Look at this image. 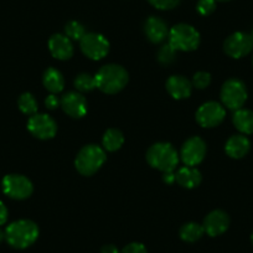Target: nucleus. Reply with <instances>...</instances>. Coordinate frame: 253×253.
<instances>
[{
    "label": "nucleus",
    "mask_w": 253,
    "mask_h": 253,
    "mask_svg": "<svg viewBox=\"0 0 253 253\" xmlns=\"http://www.w3.org/2000/svg\"><path fill=\"white\" fill-rule=\"evenodd\" d=\"M96 80V87L107 94H114L121 92L128 84V72L124 67L109 63L106 66L101 67L99 71L94 75Z\"/></svg>",
    "instance_id": "f257e3e1"
},
{
    "label": "nucleus",
    "mask_w": 253,
    "mask_h": 253,
    "mask_svg": "<svg viewBox=\"0 0 253 253\" xmlns=\"http://www.w3.org/2000/svg\"><path fill=\"white\" fill-rule=\"evenodd\" d=\"M39 226L34 221L18 220L11 222L5 230V240L11 247L16 250H24L30 247L39 238Z\"/></svg>",
    "instance_id": "f03ea898"
},
{
    "label": "nucleus",
    "mask_w": 253,
    "mask_h": 253,
    "mask_svg": "<svg viewBox=\"0 0 253 253\" xmlns=\"http://www.w3.org/2000/svg\"><path fill=\"white\" fill-rule=\"evenodd\" d=\"M180 155L170 143L159 142L153 144L147 152V162L162 172H171L179 164Z\"/></svg>",
    "instance_id": "7ed1b4c3"
},
{
    "label": "nucleus",
    "mask_w": 253,
    "mask_h": 253,
    "mask_svg": "<svg viewBox=\"0 0 253 253\" xmlns=\"http://www.w3.org/2000/svg\"><path fill=\"white\" fill-rule=\"evenodd\" d=\"M106 150L96 144H88L82 148L75 160V167L80 174L91 176L96 174L106 162Z\"/></svg>",
    "instance_id": "20e7f679"
},
{
    "label": "nucleus",
    "mask_w": 253,
    "mask_h": 253,
    "mask_svg": "<svg viewBox=\"0 0 253 253\" xmlns=\"http://www.w3.org/2000/svg\"><path fill=\"white\" fill-rule=\"evenodd\" d=\"M168 40V43H170L176 51L190 52L199 47L201 38L194 26L189 24H177L169 30Z\"/></svg>",
    "instance_id": "39448f33"
},
{
    "label": "nucleus",
    "mask_w": 253,
    "mask_h": 253,
    "mask_svg": "<svg viewBox=\"0 0 253 253\" xmlns=\"http://www.w3.org/2000/svg\"><path fill=\"white\" fill-rule=\"evenodd\" d=\"M220 97L223 107H227L231 111H237L242 108L247 101V87L241 80L230 79L221 87Z\"/></svg>",
    "instance_id": "423d86ee"
},
{
    "label": "nucleus",
    "mask_w": 253,
    "mask_h": 253,
    "mask_svg": "<svg viewBox=\"0 0 253 253\" xmlns=\"http://www.w3.org/2000/svg\"><path fill=\"white\" fill-rule=\"evenodd\" d=\"M1 189L3 193L13 200H25L30 198L34 191L30 179L20 174L5 175L1 181Z\"/></svg>",
    "instance_id": "0eeeda50"
},
{
    "label": "nucleus",
    "mask_w": 253,
    "mask_h": 253,
    "mask_svg": "<svg viewBox=\"0 0 253 253\" xmlns=\"http://www.w3.org/2000/svg\"><path fill=\"white\" fill-rule=\"evenodd\" d=\"M80 47L84 56L93 61H99L108 55L109 41L101 34L87 33L80 40Z\"/></svg>",
    "instance_id": "6e6552de"
},
{
    "label": "nucleus",
    "mask_w": 253,
    "mask_h": 253,
    "mask_svg": "<svg viewBox=\"0 0 253 253\" xmlns=\"http://www.w3.org/2000/svg\"><path fill=\"white\" fill-rule=\"evenodd\" d=\"M28 129L38 139H51L57 133V124L48 114L36 113L28 121Z\"/></svg>",
    "instance_id": "1a4fd4ad"
},
{
    "label": "nucleus",
    "mask_w": 253,
    "mask_h": 253,
    "mask_svg": "<svg viewBox=\"0 0 253 253\" xmlns=\"http://www.w3.org/2000/svg\"><path fill=\"white\" fill-rule=\"evenodd\" d=\"M226 117L225 107L215 101L206 102L199 107L196 112V121L204 128H213L223 122Z\"/></svg>",
    "instance_id": "9d476101"
},
{
    "label": "nucleus",
    "mask_w": 253,
    "mask_h": 253,
    "mask_svg": "<svg viewBox=\"0 0 253 253\" xmlns=\"http://www.w3.org/2000/svg\"><path fill=\"white\" fill-rule=\"evenodd\" d=\"M253 50V40L250 34L233 33L223 42V51L232 58H242Z\"/></svg>",
    "instance_id": "9b49d317"
},
{
    "label": "nucleus",
    "mask_w": 253,
    "mask_h": 253,
    "mask_svg": "<svg viewBox=\"0 0 253 253\" xmlns=\"http://www.w3.org/2000/svg\"><path fill=\"white\" fill-rule=\"evenodd\" d=\"M180 159L186 167H196L206 155V143L200 137H191L182 144Z\"/></svg>",
    "instance_id": "f8f14e48"
},
{
    "label": "nucleus",
    "mask_w": 253,
    "mask_h": 253,
    "mask_svg": "<svg viewBox=\"0 0 253 253\" xmlns=\"http://www.w3.org/2000/svg\"><path fill=\"white\" fill-rule=\"evenodd\" d=\"M60 106L67 116L72 118H82L87 113V101L80 92L71 91L63 94L60 99Z\"/></svg>",
    "instance_id": "ddd939ff"
},
{
    "label": "nucleus",
    "mask_w": 253,
    "mask_h": 253,
    "mask_svg": "<svg viewBox=\"0 0 253 253\" xmlns=\"http://www.w3.org/2000/svg\"><path fill=\"white\" fill-rule=\"evenodd\" d=\"M203 227L205 233L211 237L222 235L230 227V216L223 210L211 211L204 220Z\"/></svg>",
    "instance_id": "4468645a"
},
{
    "label": "nucleus",
    "mask_w": 253,
    "mask_h": 253,
    "mask_svg": "<svg viewBox=\"0 0 253 253\" xmlns=\"http://www.w3.org/2000/svg\"><path fill=\"white\" fill-rule=\"evenodd\" d=\"M48 50L51 55L61 61L69 60L74 56V45L71 39L63 34H55L48 40Z\"/></svg>",
    "instance_id": "2eb2a0df"
},
{
    "label": "nucleus",
    "mask_w": 253,
    "mask_h": 253,
    "mask_svg": "<svg viewBox=\"0 0 253 253\" xmlns=\"http://www.w3.org/2000/svg\"><path fill=\"white\" fill-rule=\"evenodd\" d=\"M167 91L174 99L189 98L193 92V84L184 76H171L167 81Z\"/></svg>",
    "instance_id": "dca6fc26"
},
{
    "label": "nucleus",
    "mask_w": 253,
    "mask_h": 253,
    "mask_svg": "<svg viewBox=\"0 0 253 253\" xmlns=\"http://www.w3.org/2000/svg\"><path fill=\"white\" fill-rule=\"evenodd\" d=\"M144 31L147 38L153 43L163 42L169 36V28H168L167 23L158 16H150L145 21Z\"/></svg>",
    "instance_id": "f3484780"
},
{
    "label": "nucleus",
    "mask_w": 253,
    "mask_h": 253,
    "mask_svg": "<svg viewBox=\"0 0 253 253\" xmlns=\"http://www.w3.org/2000/svg\"><path fill=\"white\" fill-rule=\"evenodd\" d=\"M251 149V142L245 134H236L228 138L225 145V152L232 159H242Z\"/></svg>",
    "instance_id": "a211bd4d"
},
{
    "label": "nucleus",
    "mask_w": 253,
    "mask_h": 253,
    "mask_svg": "<svg viewBox=\"0 0 253 253\" xmlns=\"http://www.w3.org/2000/svg\"><path fill=\"white\" fill-rule=\"evenodd\" d=\"M175 177H176V182L180 186L185 187V189H194L198 187L201 184L203 180V175H201L200 170L196 169L194 167H182L175 172Z\"/></svg>",
    "instance_id": "6ab92c4d"
},
{
    "label": "nucleus",
    "mask_w": 253,
    "mask_h": 253,
    "mask_svg": "<svg viewBox=\"0 0 253 253\" xmlns=\"http://www.w3.org/2000/svg\"><path fill=\"white\" fill-rule=\"evenodd\" d=\"M233 126L242 134H253V111L241 108L235 111L232 117Z\"/></svg>",
    "instance_id": "aec40b11"
},
{
    "label": "nucleus",
    "mask_w": 253,
    "mask_h": 253,
    "mask_svg": "<svg viewBox=\"0 0 253 253\" xmlns=\"http://www.w3.org/2000/svg\"><path fill=\"white\" fill-rule=\"evenodd\" d=\"M42 84L50 93L57 94L63 91V87H65V79H63L62 74H61L58 70L50 67V69H47L43 72Z\"/></svg>",
    "instance_id": "412c9836"
},
{
    "label": "nucleus",
    "mask_w": 253,
    "mask_h": 253,
    "mask_svg": "<svg viewBox=\"0 0 253 253\" xmlns=\"http://www.w3.org/2000/svg\"><path fill=\"white\" fill-rule=\"evenodd\" d=\"M124 143V135L123 133L116 128H109L106 130L102 139V145L103 149L107 152H117L122 148Z\"/></svg>",
    "instance_id": "4be33fe9"
},
{
    "label": "nucleus",
    "mask_w": 253,
    "mask_h": 253,
    "mask_svg": "<svg viewBox=\"0 0 253 253\" xmlns=\"http://www.w3.org/2000/svg\"><path fill=\"white\" fill-rule=\"evenodd\" d=\"M204 233L205 231H204L203 225L196 222H187L180 228V237L185 242H196L203 237Z\"/></svg>",
    "instance_id": "5701e85b"
},
{
    "label": "nucleus",
    "mask_w": 253,
    "mask_h": 253,
    "mask_svg": "<svg viewBox=\"0 0 253 253\" xmlns=\"http://www.w3.org/2000/svg\"><path fill=\"white\" fill-rule=\"evenodd\" d=\"M18 106L19 109H20L24 114L34 116V114L38 113V102H36L35 97L31 93H29V92H25V93H23L19 97Z\"/></svg>",
    "instance_id": "b1692460"
},
{
    "label": "nucleus",
    "mask_w": 253,
    "mask_h": 253,
    "mask_svg": "<svg viewBox=\"0 0 253 253\" xmlns=\"http://www.w3.org/2000/svg\"><path fill=\"white\" fill-rule=\"evenodd\" d=\"M75 87H76L77 92H91L93 91L96 87V80H94V76L87 74V72H82V74L77 75L76 79H75L74 82Z\"/></svg>",
    "instance_id": "393cba45"
},
{
    "label": "nucleus",
    "mask_w": 253,
    "mask_h": 253,
    "mask_svg": "<svg viewBox=\"0 0 253 253\" xmlns=\"http://www.w3.org/2000/svg\"><path fill=\"white\" fill-rule=\"evenodd\" d=\"M86 34V29L79 21H70L65 26V35L69 39H71V40L80 41Z\"/></svg>",
    "instance_id": "a878e982"
},
{
    "label": "nucleus",
    "mask_w": 253,
    "mask_h": 253,
    "mask_svg": "<svg viewBox=\"0 0 253 253\" xmlns=\"http://www.w3.org/2000/svg\"><path fill=\"white\" fill-rule=\"evenodd\" d=\"M177 51L170 43H165L158 51V60L162 65H170L176 60Z\"/></svg>",
    "instance_id": "bb28decb"
},
{
    "label": "nucleus",
    "mask_w": 253,
    "mask_h": 253,
    "mask_svg": "<svg viewBox=\"0 0 253 253\" xmlns=\"http://www.w3.org/2000/svg\"><path fill=\"white\" fill-rule=\"evenodd\" d=\"M191 84H193V87H195V88L205 89L206 87L210 86L211 75L209 74V72H204V71L196 72V74L194 75Z\"/></svg>",
    "instance_id": "cd10ccee"
},
{
    "label": "nucleus",
    "mask_w": 253,
    "mask_h": 253,
    "mask_svg": "<svg viewBox=\"0 0 253 253\" xmlns=\"http://www.w3.org/2000/svg\"><path fill=\"white\" fill-rule=\"evenodd\" d=\"M196 10L203 16L211 15L216 10V0H200L196 6Z\"/></svg>",
    "instance_id": "c85d7f7f"
},
{
    "label": "nucleus",
    "mask_w": 253,
    "mask_h": 253,
    "mask_svg": "<svg viewBox=\"0 0 253 253\" xmlns=\"http://www.w3.org/2000/svg\"><path fill=\"white\" fill-rule=\"evenodd\" d=\"M150 5L159 10H171L179 5L180 0H148Z\"/></svg>",
    "instance_id": "c756f323"
},
{
    "label": "nucleus",
    "mask_w": 253,
    "mask_h": 253,
    "mask_svg": "<svg viewBox=\"0 0 253 253\" xmlns=\"http://www.w3.org/2000/svg\"><path fill=\"white\" fill-rule=\"evenodd\" d=\"M121 253H148L147 248L143 243L139 242H132L129 245H126V247L122 250Z\"/></svg>",
    "instance_id": "7c9ffc66"
},
{
    "label": "nucleus",
    "mask_w": 253,
    "mask_h": 253,
    "mask_svg": "<svg viewBox=\"0 0 253 253\" xmlns=\"http://www.w3.org/2000/svg\"><path fill=\"white\" fill-rule=\"evenodd\" d=\"M45 106L47 107L48 109H56L60 106V99H58V97L56 96V94H48L45 99Z\"/></svg>",
    "instance_id": "2f4dec72"
},
{
    "label": "nucleus",
    "mask_w": 253,
    "mask_h": 253,
    "mask_svg": "<svg viewBox=\"0 0 253 253\" xmlns=\"http://www.w3.org/2000/svg\"><path fill=\"white\" fill-rule=\"evenodd\" d=\"M9 217V212L8 209H6L5 204L3 201H0V226L5 225L6 221H8Z\"/></svg>",
    "instance_id": "473e14b6"
},
{
    "label": "nucleus",
    "mask_w": 253,
    "mask_h": 253,
    "mask_svg": "<svg viewBox=\"0 0 253 253\" xmlns=\"http://www.w3.org/2000/svg\"><path fill=\"white\" fill-rule=\"evenodd\" d=\"M163 180H164V182H167V184H169V185L174 184V182L176 181V177H175V172L174 171L164 172V175H163Z\"/></svg>",
    "instance_id": "72a5a7b5"
},
{
    "label": "nucleus",
    "mask_w": 253,
    "mask_h": 253,
    "mask_svg": "<svg viewBox=\"0 0 253 253\" xmlns=\"http://www.w3.org/2000/svg\"><path fill=\"white\" fill-rule=\"evenodd\" d=\"M101 253H119V251L114 245H106L102 247Z\"/></svg>",
    "instance_id": "f704fd0d"
},
{
    "label": "nucleus",
    "mask_w": 253,
    "mask_h": 253,
    "mask_svg": "<svg viewBox=\"0 0 253 253\" xmlns=\"http://www.w3.org/2000/svg\"><path fill=\"white\" fill-rule=\"evenodd\" d=\"M4 240H5V231H3L0 228V243L3 242Z\"/></svg>",
    "instance_id": "c9c22d12"
},
{
    "label": "nucleus",
    "mask_w": 253,
    "mask_h": 253,
    "mask_svg": "<svg viewBox=\"0 0 253 253\" xmlns=\"http://www.w3.org/2000/svg\"><path fill=\"white\" fill-rule=\"evenodd\" d=\"M251 242H252V245H253V232H252V235H251Z\"/></svg>",
    "instance_id": "e433bc0d"
},
{
    "label": "nucleus",
    "mask_w": 253,
    "mask_h": 253,
    "mask_svg": "<svg viewBox=\"0 0 253 253\" xmlns=\"http://www.w3.org/2000/svg\"><path fill=\"white\" fill-rule=\"evenodd\" d=\"M216 1H230V0H216Z\"/></svg>",
    "instance_id": "4c0bfd02"
},
{
    "label": "nucleus",
    "mask_w": 253,
    "mask_h": 253,
    "mask_svg": "<svg viewBox=\"0 0 253 253\" xmlns=\"http://www.w3.org/2000/svg\"><path fill=\"white\" fill-rule=\"evenodd\" d=\"M250 35H251V38H252V40H253V31H252V33L250 34Z\"/></svg>",
    "instance_id": "58836bf2"
},
{
    "label": "nucleus",
    "mask_w": 253,
    "mask_h": 253,
    "mask_svg": "<svg viewBox=\"0 0 253 253\" xmlns=\"http://www.w3.org/2000/svg\"><path fill=\"white\" fill-rule=\"evenodd\" d=\"M252 63H253V57H252Z\"/></svg>",
    "instance_id": "ea45409f"
}]
</instances>
